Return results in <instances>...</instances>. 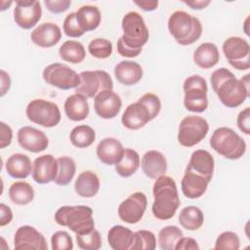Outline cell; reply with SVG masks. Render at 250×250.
I'll return each mask as SVG.
<instances>
[{
  "label": "cell",
  "mask_w": 250,
  "mask_h": 250,
  "mask_svg": "<svg viewBox=\"0 0 250 250\" xmlns=\"http://www.w3.org/2000/svg\"><path fill=\"white\" fill-rule=\"evenodd\" d=\"M210 81L220 102L227 107L239 106L249 96V74L237 79L230 70L221 67L212 72Z\"/></svg>",
  "instance_id": "cell-1"
},
{
  "label": "cell",
  "mask_w": 250,
  "mask_h": 250,
  "mask_svg": "<svg viewBox=\"0 0 250 250\" xmlns=\"http://www.w3.org/2000/svg\"><path fill=\"white\" fill-rule=\"evenodd\" d=\"M121 26L123 35L117 41V52L125 58H135L143 50V46L148 41L149 32L143 17L131 11L122 18Z\"/></svg>",
  "instance_id": "cell-2"
},
{
  "label": "cell",
  "mask_w": 250,
  "mask_h": 250,
  "mask_svg": "<svg viewBox=\"0 0 250 250\" xmlns=\"http://www.w3.org/2000/svg\"><path fill=\"white\" fill-rule=\"evenodd\" d=\"M152 214L161 221L172 219L181 205L177 184L170 176H160L155 179L152 188Z\"/></svg>",
  "instance_id": "cell-3"
},
{
  "label": "cell",
  "mask_w": 250,
  "mask_h": 250,
  "mask_svg": "<svg viewBox=\"0 0 250 250\" xmlns=\"http://www.w3.org/2000/svg\"><path fill=\"white\" fill-rule=\"evenodd\" d=\"M167 25L176 42L183 46L193 44L202 34V24L199 19L185 11L172 13Z\"/></svg>",
  "instance_id": "cell-4"
},
{
  "label": "cell",
  "mask_w": 250,
  "mask_h": 250,
  "mask_svg": "<svg viewBox=\"0 0 250 250\" xmlns=\"http://www.w3.org/2000/svg\"><path fill=\"white\" fill-rule=\"evenodd\" d=\"M55 221L75 234H85L95 229L93 209L86 205L62 206L55 213Z\"/></svg>",
  "instance_id": "cell-5"
},
{
  "label": "cell",
  "mask_w": 250,
  "mask_h": 250,
  "mask_svg": "<svg viewBox=\"0 0 250 250\" xmlns=\"http://www.w3.org/2000/svg\"><path fill=\"white\" fill-rule=\"evenodd\" d=\"M211 147L220 155L230 160L241 158L246 151L245 141L231 128H217L210 139Z\"/></svg>",
  "instance_id": "cell-6"
},
{
  "label": "cell",
  "mask_w": 250,
  "mask_h": 250,
  "mask_svg": "<svg viewBox=\"0 0 250 250\" xmlns=\"http://www.w3.org/2000/svg\"><path fill=\"white\" fill-rule=\"evenodd\" d=\"M185 92L184 105L191 112H203L208 107L207 82L198 75L193 74L187 77L183 84Z\"/></svg>",
  "instance_id": "cell-7"
},
{
  "label": "cell",
  "mask_w": 250,
  "mask_h": 250,
  "mask_svg": "<svg viewBox=\"0 0 250 250\" xmlns=\"http://www.w3.org/2000/svg\"><path fill=\"white\" fill-rule=\"evenodd\" d=\"M25 114L29 121L46 128L57 126L62 117L59 106L44 99L30 101L26 106Z\"/></svg>",
  "instance_id": "cell-8"
},
{
  "label": "cell",
  "mask_w": 250,
  "mask_h": 250,
  "mask_svg": "<svg viewBox=\"0 0 250 250\" xmlns=\"http://www.w3.org/2000/svg\"><path fill=\"white\" fill-rule=\"evenodd\" d=\"M209 131L207 120L199 115H188L182 119L179 125L178 142L185 147H191L199 144Z\"/></svg>",
  "instance_id": "cell-9"
},
{
  "label": "cell",
  "mask_w": 250,
  "mask_h": 250,
  "mask_svg": "<svg viewBox=\"0 0 250 250\" xmlns=\"http://www.w3.org/2000/svg\"><path fill=\"white\" fill-rule=\"evenodd\" d=\"M44 81L61 90L75 89L80 84L79 74L67 64L54 62L47 65L42 72Z\"/></svg>",
  "instance_id": "cell-10"
},
{
  "label": "cell",
  "mask_w": 250,
  "mask_h": 250,
  "mask_svg": "<svg viewBox=\"0 0 250 250\" xmlns=\"http://www.w3.org/2000/svg\"><path fill=\"white\" fill-rule=\"evenodd\" d=\"M80 84L75 92L87 99L95 98L104 90H112L113 81L110 75L104 70H86L79 73Z\"/></svg>",
  "instance_id": "cell-11"
},
{
  "label": "cell",
  "mask_w": 250,
  "mask_h": 250,
  "mask_svg": "<svg viewBox=\"0 0 250 250\" xmlns=\"http://www.w3.org/2000/svg\"><path fill=\"white\" fill-rule=\"evenodd\" d=\"M228 62L238 70L250 67V46L246 39L239 36L227 38L222 46Z\"/></svg>",
  "instance_id": "cell-12"
},
{
  "label": "cell",
  "mask_w": 250,
  "mask_h": 250,
  "mask_svg": "<svg viewBox=\"0 0 250 250\" xmlns=\"http://www.w3.org/2000/svg\"><path fill=\"white\" fill-rule=\"evenodd\" d=\"M147 198L144 192L136 191L123 200L117 209L119 219L127 224L139 223L146 210Z\"/></svg>",
  "instance_id": "cell-13"
},
{
  "label": "cell",
  "mask_w": 250,
  "mask_h": 250,
  "mask_svg": "<svg viewBox=\"0 0 250 250\" xmlns=\"http://www.w3.org/2000/svg\"><path fill=\"white\" fill-rule=\"evenodd\" d=\"M42 16V8L36 0H17L14 8V21L23 29H30L36 25Z\"/></svg>",
  "instance_id": "cell-14"
},
{
  "label": "cell",
  "mask_w": 250,
  "mask_h": 250,
  "mask_svg": "<svg viewBox=\"0 0 250 250\" xmlns=\"http://www.w3.org/2000/svg\"><path fill=\"white\" fill-rule=\"evenodd\" d=\"M14 247L17 250L48 249L47 241L44 235L35 228L28 225L21 226L16 230L14 235Z\"/></svg>",
  "instance_id": "cell-15"
},
{
  "label": "cell",
  "mask_w": 250,
  "mask_h": 250,
  "mask_svg": "<svg viewBox=\"0 0 250 250\" xmlns=\"http://www.w3.org/2000/svg\"><path fill=\"white\" fill-rule=\"evenodd\" d=\"M122 106L120 96L113 90H104L94 98V108L96 113L103 119L115 117Z\"/></svg>",
  "instance_id": "cell-16"
},
{
  "label": "cell",
  "mask_w": 250,
  "mask_h": 250,
  "mask_svg": "<svg viewBox=\"0 0 250 250\" xmlns=\"http://www.w3.org/2000/svg\"><path fill=\"white\" fill-rule=\"evenodd\" d=\"M17 139L21 147L34 153L45 150L49 146V140L46 134L31 126H23L20 128L17 134Z\"/></svg>",
  "instance_id": "cell-17"
},
{
  "label": "cell",
  "mask_w": 250,
  "mask_h": 250,
  "mask_svg": "<svg viewBox=\"0 0 250 250\" xmlns=\"http://www.w3.org/2000/svg\"><path fill=\"white\" fill-rule=\"evenodd\" d=\"M151 114L147 106L138 100L136 103L130 104L124 110L121 122L123 126L129 130H139L151 121Z\"/></svg>",
  "instance_id": "cell-18"
},
{
  "label": "cell",
  "mask_w": 250,
  "mask_h": 250,
  "mask_svg": "<svg viewBox=\"0 0 250 250\" xmlns=\"http://www.w3.org/2000/svg\"><path fill=\"white\" fill-rule=\"evenodd\" d=\"M58 173V161L52 154L38 156L33 161L32 178L40 185L54 182Z\"/></svg>",
  "instance_id": "cell-19"
},
{
  "label": "cell",
  "mask_w": 250,
  "mask_h": 250,
  "mask_svg": "<svg viewBox=\"0 0 250 250\" xmlns=\"http://www.w3.org/2000/svg\"><path fill=\"white\" fill-rule=\"evenodd\" d=\"M30 38L35 45L41 48H51L60 42L62 30L54 22H43L31 31Z\"/></svg>",
  "instance_id": "cell-20"
},
{
  "label": "cell",
  "mask_w": 250,
  "mask_h": 250,
  "mask_svg": "<svg viewBox=\"0 0 250 250\" xmlns=\"http://www.w3.org/2000/svg\"><path fill=\"white\" fill-rule=\"evenodd\" d=\"M125 148L119 140L107 137L103 139L97 146L96 154L99 160L105 165H115L123 156Z\"/></svg>",
  "instance_id": "cell-21"
},
{
  "label": "cell",
  "mask_w": 250,
  "mask_h": 250,
  "mask_svg": "<svg viewBox=\"0 0 250 250\" xmlns=\"http://www.w3.org/2000/svg\"><path fill=\"white\" fill-rule=\"evenodd\" d=\"M214 168L215 161L211 153L205 149H196L191 153L186 170H189L202 176L210 183L213 177Z\"/></svg>",
  "instance_id": "cell-22"
},
{
  "label": "cell",
  "mask_w": 250,
  "mask_h": 250,
  "mask_svg": "<svg viewBox=\"0 0 250 250\" xmlns=\"http://www.w3.org/2000/svg\"><path fill=\"white\" fill-rule=\"evenodd\" d=\"M141 167L146 177L155 180L165 175L167 171V160L160 151L148 150L142 157Z\"/></svg>",
  "instance_id": "cell-23"
},
{
  "label": "cell",
  "mask_w": 250,
  "mask_h": 250,
  "mask_svg": "<svg viewBox=\"0 0 250 250\" xmlns=\"http://www.w3.org/2000/svg\"><path fill=\"white\" fill-rule=\"evenodd\" d=\"M208 185L209 182L206 179L189 170L185 171L181 181V188L184 195L190 199L201 197L205 193Z\"/></svg>",
  "instance_id": "cell-24"
},
{
  "label": "cell",
  "mask_w": 250,
  "mask_h": 250,
  "mask_svg": "<svg viewBox=\"0 0 250 250\" xmlns=\"http://www.w3.org/2000/svg\"><path fill=\"white\" fill-rule=\"evenodd\" d=\"M143 67L134 61H121L114 66V75L118 82L125 86H132L143 78Z\"/></svg>",
  "instance_id": "cell-25"
},
{
  "label": "cell",
  "mask_w": 250,
  "mask_h": 250,
  "mask_svg": "<svg viewBox=\"0 0 250 250\" xmlns=\"http://www.w3.org/2000/svg\"><path fill=\"white\" fill-rule=\"evenodd\" d=\"M33 163L23 153H13L5 163L7 174L14 179H25L32 173Z\"/></svg>",
  "instance_id": "cell-26"
},
{
  "label": "cell",
  "mask_w": 250,
  "mask_h": 250,
  "mask_svg": "<svg viewBox=\"0 0 250 250\" xmlns=\"http://www.w3.org/2000/svg\"><path fill=\"white\" fill-rule=\"evenodd\" d=\"M100 179L98 175L90 170L81 172L75 180L74 190L75 192L84 198L94 197L100 189Z\"/></svg>",
  "instance_id": "cell-27"
},
{
  "label": "cell",
  "mask_w": 250,
  "mask_h": 250,
  "mask_svg": "<svg viewBox=\"0 0 250 250\" xmlns=\"http://www.w3.org/2000/svg\"><path fill=\"white\" fill-rule=\"evenodd\" d=\"M63 109L65 115L72 121H82L88 117L90 112L87 98L77 93L66 98Z\"/></svg>",
  "instance_id": "cell-28"
},
{
  "label": "cell",
  "mask_w": 250,
  "mask_h": 250,
  "mask_svg": "<svg viewBox=\"0 0 250 250\" xmlns=\"http://www.w3.org/2000/svg\"><path fill=\"white\" fill-rule=\"evenodd\" d=\"M220 61V53L216 44L204 42L200 44L193 52V62L203 69L215 66Z\"/></svg>",
  "instance_id": "cell-29"
},
{
  "label": "cell",
  "mask_w": 250,
  "mask_h": 250,
  "mask_svg": "<svg viewBox=\"0 0 250 250\" xmlns=\"http://www.w3.org/2000/svg\"><path fill=\"white\" fill-rule=\"evenodd\" d=\"M134 232L121 225L113 226L107 233V242L113 250H130L133 244Z\"/></svg>",
  "instance_id": "cell-30"
},
{
  "label": "cell",
  "mask_w": 250,
  "mask_h": 250,
  "mask_svg": "<svg viewBox=\"0 0 250 250\" xmlns=\"http://www.w3.org/2000/svg\"><path fill=\"white\" fill-rule=\"evenodd\" d=\"M76 20L84 32L95 30L101 23L102 15L98 7L84 5L75 12Z\"/></svg>",
  "instance_id": "cell-31"
},
{
  "label": "cell",
  "mask_w": 250,
  "mask_h": 250,
  "mask_svg": "<svg viewBox=\"0 0 250 250\" xmlns=\"http://www.w3.org/2000/svg\"><path fill=\"white\" fill-rule=\"evenodd\" d=\"M141 165L140 155L133 148H125L122 158L115 164L116 173L123 177L128 178L134 175Z\"/></svg>",
  "instance_id": "cell-32"
},
{
  "label": "cell",
  "mask_w": 250,
  "mask_h": 250,
  "mask_svg": "<svg viewBox=\"0 0 250 250\" xmlns=\"http://www.w3.org/2000/svg\"><path fill=\"white\" fill-rule=\"evenodd\" d=\"M9 198L16 205H27L34 199V189L27 182H15L9 188Z\"/></svg>",
  "instance_id": "cell-33"
},
{
  "label": "cell",
  "mask_w": 250,
  "mask_h": 250,
  "mask_svg": "<svg viewBox=\"0 0 250 250\" xmlns=\"http://www.w3.org/2000/svg\"><path fill=\"white\" fill-rule=\"evenodd\" d=\"M59 55L64 62L76 64L85 60L86 51L82 43L75 40H67L59 49Z\"/></svg>",
  "instance_id": "cell-34"
},
{
  "label": "cell",
  "mask_w": 250,
  "mask_h": 250,
  "mask_svg": "<svg viewBox=\"0 0 250 250\" xmlns=\"http://www.w3.org/2000/svg\"><path fill=\"white\" fill-rule=\"evenodd\" d=\"M179 223L188 230L199 229L204 223L203 212L196 206H187L180 212Z\"/></svg>",
  "instance_id": "cell-35"
},
{
  "label": "cell",
  "mask_w": 250,
  "mask_h": 250,
  "mask_svg": "<svg viewBox=\"0 0 250 250\" xmlns=\"http://www.w3.org/2000/svg\"><path fill=\"white\" fill-rule=\"evenodd\" d=\"M71 144L78 148L90 146L96 140L95 130L86 124L75 126L69 135Z\"/></svg>",
  "instance_id": "cell-36"
},
{
  "label": "cell",
  "mask_w": 250,
  "mask_h": 250,
  "mask_svg": "<svg viewBox=\"0 0 250 250\" xmlns=\"http://www.w3.org/2000/svg\"><path fill=\"white\" fill-rule=\"evenodd\" d=\"M57 161L58 173L54 182L58 186H67L72 181L76 172L75 161L69 156H60L57 158Z\"/></svg>",
  "instance_id": "cell-37"
},
{
  "label": "cell",
  "mask_w": 250,
  "mask_h": 250,
  "mask_svg": "<svg viewBox=\"0 0 250 250\" xmlns=\"http://www.w3.org/2000/svg\"><path fill=\"white\" fill-rule=\"evenodd\" d=\"M184 236L180 228L176 226H167L162 228L157 235V242L161 250H175L179 239Z\"/></svg>",
  "instance_id": "cell-38"
},
{
  "label": "cell",
  "mask_w": 250,
  "mask_h": 250,
  "mask_svg": "<svg viewBox=\"0 0 250 250\" xmlns=\"http://www.w3.org/2000/svg\"><path fill=\"white\" fill-rule=\"evenodd\" d=\"M156 248V238L152 231L141 229L134 232L133 244L130 250H154Z\"/></svg>",
  "instance_id": "cell-39"
},
{
  "label": "cell",
  "mask_w": 250,
  "mask_h": 250,
  "mask_svg": "<svg viewBox=\"0 0 250 250\" xmlns=\"http://www.w3.org/2000/svg\"><path fill=\"white\" fill-rule=\"evenodd\" d=\"M88 52L94 58L106 59L112 54V43L105 38H95L88 44Z\"/></svg>",
  "instance_id": "cell-40"
},
{
  "label": "cell",
  "mask_w": 250,
  "mask_h": 250,
  "mask_svg": "<svg viewBox=\"0 0 250 250\" xmlns=\"http://www.w3.org/2000/svg\"><path fill=\"white\" fill-rule=\"evenodd\" d=\"M75 240L77 246L83 250H98L102 247V237L97 229L85 234H76Z\"/></svg>",
  "instance_id": "cell-41"
},
{
  "label": "cell",
  "mask_w": 250,
  "mask_h": 250,
  "mask_svg": "<svg viewBox=\"0 0 250 250\" xmlns=\"http://www.w3.org/2000/svg\"><path fill=\"white\" fill-rule=\"evenodd\" d=\"M240 247V240L238 235L233 231H224L216 239L215 249L224 250H238Z\"/></svg>",
  "instance_id": "cell-42"
},
{
  "label": "cell",
  "mask_w": 250,
  "mask_h": 250,
  "mask_svg": "<svg viewBox=\"0 0 250 250\" xmlns=\"http://www.w3.org/2000/svg\"><path fill=\"white\" fill-rule=\"evenodd\" d=\"M53 250H71L73 248L72 237L67 231L58 230L51 236Z\"/></svg>",
  "instance_id": "cell-43"
},
{
  "label": "cell",
  "mask_w": 250,
  "mask_h": 250,
  "mask_svg": "<svg viewBox=\"0 0 250 250\" xmlns=\"http://www.w3.org/2000/svg\"><path fill=\"white\" fill-rule=\"evenodd\" d=\"M62 28H63V32L65 33V35H67L68 37H72V38L81 37L85 33L82 30V28L80 27V25L76 20L75 12H72L65 17V19L63 21Z\"/></svg>",
  "instance_id": "cell-44"
},
{
  "label": "cell",
  "mask_w": 250,
  "mask_h": 250,
  "mask_svg": "<svg viewBox=\"0 0 250 250\" xmlns=\"http://www.w3.org/2000/svg\"><path fill=\"white\" fill-rule=\"evenodd\" d=\"M139 100L147 106V108L150 111L151 118L153 120L159 114L161 109V102L158 96H156L153 93H146L144 96H142Z\"/></svg>",
  "instance_id": "cell-45"
},
{
  "label": "cell",
  "mask_w": 250,
  "mask_h": 250,
  "mask_svg": "<svg viewBox=\"0 0 250 250\" xmlns=\"http://www.w3.org/2000/svg\"><path fill=\"white\" fill-rule=\"evenodd\" d=\"M44 5L53 14H61L65 12L71 5L70 0H45Z\"/></svg>",
  "instance_id": "cell-46"
},
{
  "label": "cell",
  "mask_w": 250,
  "mask_h": 250,
  "mask_svg": "<svg viewBox=\"0 0 250 250\" xmlns=\"http://www.w3.org/2000/svg\"><path fill=\"white\" fill-rule=\"evenodd\" d=\"M236 124L242 133L245 135L250 134V107H245L238 113Z\"/></svg>",
  "instance_id": "cell-47"
},
{
  "label": "cell",
  "mask_w": 250,
  "mask_h": 250,
  "mask_svg": "<svg viewBox=\"0 0 250 250\" xmlns=\"http://www.w3.org/2000/svg\"><path fill=\"white\" fill-rule=\"evenodd\" d=\"M13 140V130L5 122H0V148L9 146Z\"/></svg>",
  "instance_id": "cell-48"
},
{
  "label": "cell",
  "mask_w": 250,
  "mask_h": 250,
  "mask_svg": "<svg viewBox=\"0 0 250 250\" xmlns=\"http://www.w3.org/2000/svg\"><path fill=\"white\" fill-rule=\"evenodd\" d=\"M200 247L192 237H181L175 246V250H198Z\"/></svg>",
  "instance_id": "cell-49"
},
{
  "label": "cell",
  "mask_w": 250,
  "mask_h": 250,
  "mask_svg": "<svg viewBox=\"0 0 250 250\" xmlns=\"http://www.w3.org/2000/svg\"><path fill=\"white\" fill-rule=\"evenodd\" d=\"M13 220L12 209L5 203H0V227H5Z\"/></svg>",
  "instance_id": "cell-50"
},
{
  "label": "cell",
  "mask_w": 250,
  "mask_h": 250,
  "mask_svg": "<svg viewBox=\"0 0 250 250\" xmlns=\"http://www.w3.org/2000/svg\"><path fill=\"white\" fill-rule=\"evenodd\" d=\"M0 77H1V97H4L6 93L10 90L11 78H10V75L4 69L0 71Z\"/></svg>",
  "instance_id": "cell-51"
},
{
  "label": "cell",
  "mask_w": 250,
  "mask_h": 250,
  "mask_svg": "<svg viewBox=\"0 0 250 250\" xmlns=\"http://www.w3.org/2000/svg\"><path fill=\"white\" fill-rule=\"evenodd\" d=\"M134 3L140 7L142 10L146 11V12H151L154 11L155 9H157L159 2L155 1V0H151V1H147V0H143V1H134Z\"/></svg>",
  "instance_id": "cell-52"
},
{
  "label": "cell",
  "mask_w": 250,
  "mask_h": 250,
  "mask_svg": "<svg viewBox=\"0 0 250 250\" xmlns=\"http://www.w3.org/2000/svg\"><path fill=\"white\" fill-rule=\"evenodd\" d=\"M184 3L193 10H202V9H205L208 5H210L211 1L210 0H188V1H184Z\"/></svg>",
  "instance_id": "cell-53"
},
{
  "label": "cell",
  "mask_w": 250,
  "mask_h": 250,
  "mask_svg": "<svg viewBox=\"0 0 250 250\" xmlns=\"http://www.w3.org/2000/svg\"><path fill=\"white\" fill-rule=\"evenodd\" d=\"M247 21H248V18H247V19H246V20H245V22H244V23H245V27H246V26H247V25H248V23H247ZM245 33H246V34H247V35H248V34H249V33H248V30H247V28H245Z\"/></svg>",
  "instance_id": "cell-54"
}]
</instances>
